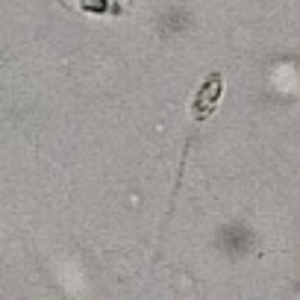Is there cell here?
<instances>
[{"label":"cell","instance_id":"cell-1","mask_svg":"<svg viewBox=\"0 0 300 300\" xmlns=\"http://www.w3.org/2000/svg\"><path fill=\"white\" fill-rule=\"evenodd\" d=\"M221 95V77H209V80H206V91L203 95H200V100H197V115H206V100H209V97H218Z\"/></svg>","mask_w":300,"mask_h":300}]
</instances>
